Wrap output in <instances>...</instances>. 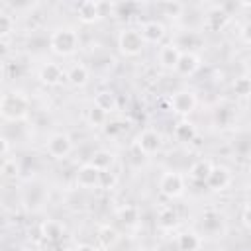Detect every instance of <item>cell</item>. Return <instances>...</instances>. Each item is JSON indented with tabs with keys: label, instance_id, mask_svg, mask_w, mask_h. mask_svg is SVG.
<instances>
[{
	"label": "cell",
	"instance_id": "37",
	"mask_svg": "<svg viewBox=\"0 0 251 251\" xmlns=\"http://www.w3.org/2000/svg\"><path fill=\"white\" fill-rule=\"evenodd\" d=\"M6 153H8V141L4 137H0V157L6 155Z\"/></svg>",
	"mask_w": 251,
	"mask_h": 251
},
{
	"label": "cell",
	"instance_id": "8",
	"mask_svg": "<svg viewBox=\"0 0 251 251\" xmlns=\"http://www.w3.org/2000/svg\"><path fill=\"white\" fill-rule=\"evenodd\" d=\"M139 33H141V39H143L145 45H147V43H149V45H159V43L165 39L167 29H165V25H163L161 22L149 20V22H143V24H141Z\"/></svg>",
	"mask_w": 251,
	"mask_h": 251
},
{
	"label": "cell",
	"instance_id": "23",
	"mask_svg": "<svg viewBox=\"0 0 251 251\" xmlns=\"http://www.w3.org/2000/svg\"><path fill=\"white\" fill-rule=\"evenodd\" d=\"M157 224H159L161 229H173V227L178 224V214H176V210H173L171 206L163 208V210L159 212Z\"/></svg>",
	"mask_w": 251,
	"mask_h": 251
},
{
	"label": "cell",
	"instance_id": "1",
	"mask_svg": "<svg viewBox=\"0 0 251 251\" xmlns=\"http://www.w3.org/2000/svg\"><path fill=\"white\" fill-rule=\"evenodd\" d=\"M29 98L22 90H8L0 96V118L6 122H20L29 114Z\"/></svg>",
	"mask_w": 251,
	"mask_h": 251
},
{
	"label": "cell",
	"instance_id": "28",
	"mask_svg": "<svg viewBox=\"0 0 251 251\" xmlns=\"http://www.w3.org/2000/svg\"><path fill=\"white\" fill-rule=\"evenodd\" d=\"M98 241L102 243V247H112L118 241V231L114 227H110V226H104L98 231Z\"/></svg>",
	"mask_w": 251,
	"mask_h": 251
},
{
	"label": "cell",
	"instance_id": "35",
	"mask_svg": "<svg viewBox=\"0 0 251 251\" xmlns=\"http://www.w3.org/2000/svg\"><path fill=\"white\" fill-rule=\"evenodd\" d=\"M2 171H4L6 175H16V171H18L16 161H6V163L2 165Z\"/></svg>",
	"mask_w": 251,
	"mask_h": 251
},
{
	"label": "cell",
	"instance_id": "34",
	"mask_svg": "<svg viewBox=\"0 0 251 251\" xmlns=\"http://www.w3.org/2000/svg\"><path fill=\"white\" fill-rule=\"evenodd\" d=\"M104 131H106L108 135L116 137V135H120V133L124 131V124H122V122H106V126H104Z\"/></svg>",
	"mask_w": 251,
	"mask_h": 251
},
{
	"label": "cell",
	"instance_id": "7",
	"mask_svg": "<svg viewBox=\"0 0 251 251\" xmlns=\"http://www.w3.org/2000/svg\"><path fill=\"white\" fill-rule=\"evenodd\" d=\"M171 110L178 116H188L196 108V96L192 90H176L171 96Z\"/></svg>",
	"mask_w": 251,
	"mask_h": 251
},
{
	"label": "cell",
	"instance_id": "16",
	"mask_svg": "<svg viewBox=\"0 0 251 251\" xmlns=\"http://www.w3.org/2000/svg\"><path fill=\"white\" fill-rule=\"evenodd\" d=\"M198 69H200V59L194 53H190V51H186V53L182 51L180 53V59H178V63L175 67V71L178 75H182V76H192Z\"/></svg>",
	"mask_w": 251,
	"mask_h": 251
},
{
	"label": "cell",
	"instance_id": "40",
	"mask_svg": "<svg viewBox=\"0 0 251 251\" xmlns=\"http://www.w3.org/2000/svg\"><path fill=\"white\" fill-rule=\"evenodd\" d=\"M2 67H4V59L0 57V69H2Z\"/></svg>",
	"mask_w": 251,
	"mask_h": 251
},
{
	"label": "cell",
	"instance_id": "19",
	"mask_svg": "<svg viewBox=\"0 0 251 251\" xmlns=\"http://www.w3.org/2000/svg\"><path fill=\"white\" fill-rule=\"evenodd\" d=\"M212 167H214V165H212L208 159H198V161L192 163L190 169H188L190 180H194V182H206V178H208Z\"/></svg>",
	"mask_w": 251,
	"mask_h": 251
},
{
	"label": "cell",
	"instance_id": "33",
	"mask_svg": "<svg viewBox=\"0 0 251 251\" xmlns=\"http://www.w3.org/2000/svg\"><path fill=\"white\" fill-rule=\"evenodd\" d=\"M116 176L112 175V171H100V180H98V188H110L114 186Z\"/></svg>",
	"mask_w": 251,
	"mask_h": 251
},
{
	"label": "cell",
	"instance_id": "5",
	"mask_svg": "<svg viewBox=\"0 0 251 251\" xmlns=\"http://www.w3.org/2000/svg\"><path fill=\"white\" fill-rule=\"evenodd\" d=\"M45 151L53 159H65V157H69L71 151H73V139H71V135L65 133V131L53 133L47 139V143H45Z\"/></svg>",
	"mask_w": 251,
	"mask_h": 251
},
{
	"label": "cell",
	"instance_id": "31",
	"mask_svg": "<svg viewBox=\"0 0 251 251\" xmlns=\"http://www.w3.org/2000/svg\"><path fill=\"white\" fill-rule=\"evenodd\" d=\"M233 92H235L237 96L245 98V96L251 92V80H249L247 76H239V78H235V82H233Z\"/></svg>",
	"mask_w": 251,
	"mask_h": 251
},
{
	"label": "cell",
	"instance_id": "4",
	"mask_svg": "<svg viewBox=\"0 0 251 251\" xmlns=\"http://www.w3.org/2000/svg\"><path fill=\"white\" fill-rule=\"evenodd\" d=\"M159 190L167 198H178L184 194V176L175 171H167L159 178Z\"/></svg>",
	"mask_w": 251,
	"mask_h": 251
},
{
	"label": "cell",
	"instance_id": "2",
	"mask_svg": "<svg viewBox=\"0 0 251 251\" xmlns=\"http://www.w3.org/2000/svg\"><path fill=\"white\" fill-rule=\"evenodd\" d=\"M78 33L73 27H59L49 35V47L59 57H71L78 49Z\"/></svg>",
	"mask_w": 251,
	"mask_h": 251
},
{
	"label": "cell",
	"instance_id": "13",
	"mask_svg": "<svg viewBox=\"0 0 251 251\" xmlns=\"http://www.w3.org/2000/svg\"><path fill=\"white\" fill-rule=\"evenodd\" d=\"M63 78H65V71L57 63H45L39 69V80L47 86H57L63 82Z\"/></svg>",
	"mask_w": 251,
	"mask_h": 251
},
{
	"label": "cell",
	"instance_id": "22",
	"mask_svg": "<svg viewBox=\"0 0 251 251\" xmlns=\"http://www.w3.org/2000/svg\"><path fill=\"white\" fill-rule=\"evenodd\" d=\"M88 163L92 167H96L98 171H110V167L114 163V155L110 151H106V149H98V151L92 153V157H90Z\"/></svg>",
	"mask_w": 251,
	"mask_h": 251
},
{
	"label": "cell",
	"instance_id": "30",
	"mask_svg": "<svg viewBox=\"0 0 251 251\" xmlns=\"http://www.w3.org/2000/svg\"><path fill=\"white\" fill-rule=\"evenodd\" d=\"M14 31V18L8 12L0 10V37H6Z\"/></svg>",
	"mask_w": 251,
	"mask_h": 251
},
{
	"label": "cell",
	"instance_id": "12",
	"mask_svg": "<svg viewBox=\"0 0 251 251\" xmlns=\"http://www.w3.org/2000/svg\"><path fill=\"white\" fill-rule=\"evenodd\" d=\"M45 198H47V190L41 184H29L24 192V204L27 210H33V212L43 206Z\"/></svg>",
	"mask_w": 251,
	"mask_h": 251
},
{
	"label": "cell",
	"instance_id": "15",
	"mask_svg": "<svg viewBox=\"0 0 251 251\" xmlns=\"http://www.w3.org/2000/svg\"><path fill=\"white\" fill-rule=\"evenodd\" d=\"M180 47L176 45V43H165V45H161L159 47V55H157V59H159V63L165 67V69H175L176 67V63H178V59H180Z\"/></svg>",
	"mask_w": 251,
	"mask_h": 251
},
{
	"label": "cell",
	"instance_id": "17",
	"mask_svg": "<svg viewBox=\"0 0 251 251\" xmlns=\"http://www.w3.org/2000/svg\"><path fill=\"white\" fill-rule=\"evenodd\" d=\"M39 231H41V237H43V239H47V241H51V243L59 241V239L63 237V233H65L63 224H61V222H57V220H45V222L41 224Z\"/></svg>",
	"mask_w": 251,
	"mask_h": 251
},
{
	"label": "cell",
	"instance_id": "10",
	"mask_svg": "<svg viewBox=\"0 0 251 251\" xmlns=\"http://www.w3.org/2000/svg\"><path fill=\"white\" fill-rule=\"evenodd\" d=\"M76 186L80 188H94L98 186V180H100V171L96 167H92L90 163H84L78 171H76Z\"/></svg>",
	"mask_w": 251,
	"mask_h": 251
},
{
	"label": "cell",
	"instance_id": "11",
	"mask_svg": "<svg viewBox=\"0 0 251 251\" xmlns=\"http://www.w3.org/2000/svg\"><path fill=\"white\" fill-rule=\"evenodd\" d=\"M206 184L212 190H226L231 184V173L226 167H212V171L206 178Z\"/></svg>",
	"mask_w": 251,
	"mask_h": 251
},
{
	"label": "cell",
	"instance_id": "26",
	"mask_svg": "<svg viewBox=\"0 0 251 251\" xmlns=\"http://www.w3.org/2000/svg\"><path fill=\"white\" fill-rule=\"evenodd\" d=\"M175 137L178 141H192L196 137V127L190 122H180L175 127Z\"/></svg>",
	"mask_w": 251,
	"mask_h": 251
},
{
	"label": "cell",
	"instance_id": "20",
	"mask_svg": "<svg viewBox=\"0 0 251 251\" xmlns=\"http://www.w3.org/2000/svg\"><path fill=\"white\" fill-rule=\"evenodd\" d=\"M176 247L178 251H198L202 247V237L194 231H182L176 237Z\"/></svg>",
	"mask_w": 251,
	"mask_h": 251
},
{
	"label": "cell",
	"instance_id": "6",
	"mask_svg": "<svg viewBox=\"0 0 251 251\" xmlns=\"http://www.w3.org/2000/svg\"><path fill=\"white\" fill-rule=\"evenodd\" d=\"M135 149L139 151V155L143 157H151L161 149V135L155 129H143L137 137H135Z\"/></svg>",
	"mask_w": 251,
	"mask_h": 251
},
{
	"label": "cell",
	"instance_id": "24",
	"mask_svg": "<svg viewBox=\"0 0 251 251\" xmlns=\"http://www.w3.org/2000/svg\"><path fill=\"white\" fill-rule=\"evenodd\" d=\"M118 220L126 226H133L137 224L139 220V208L133 206V204H124L120 210H118Z\"/></svg>",
	"mask_w": 251,
	"mask_h": 251
},
{
	"label": "cell",
	"instance_id": "14",
	"mask_svg": "<svg viewBox=\"0 0 251 251\" xmlns=\"http://www.w3.org/2000/svg\"><path fill=\"white\" fill-rule=\"evenodd\" d=\"M227 20H229V14L224 10V6H212L204 18V25L210 31H220L227 24Z\"/></svg>",
	"mask_w": 251,
	"mask_h": 251
},
{
	"label": "cell",
	"instance_id": "25",
	"mask_svg": "<svg viewBox=\"0 0 251 251\" xmlns=\"http://www.w3.org/2000/svg\"><path fill=\"white\" fill-rule=\"evenodd\" d=\"M202 227H204V231L210 233V235L218 233V231L222 229V216L216 214V212H208V214L202 218Z\"/></svg>",
	"mask_w": 251,
	"mask_h": 251
},
{
	"label": "cell",
	"instance_id": "39",
	"mask_svg": "<svg viewBox=\"0 0 251 251\" xmlns=\"http://www.w3.org/2000/svg\"><path fill=\"white\" fill-rule=\"evenodd\" d=\"M4 53H6V43H4V41H0V57H2Z\"/></svg>",
	"mask_w": 251,
	"mask_h": 251
},
{
	"label": "cell",
	"instance_id": "3",
	"mask_svg": "<svg viewBox=\"0 0 251 251\" xmlns=\"http://www.w3.org/2000/svg\"><path fill=\"white\" fill-rule=\"evenodd\" d=\"M118 47H120V53L122 55H126V57H137L143 51V47H145L139 29H135V27L122 29L118 33Z\"/></svg>",
	"mask_w": 251,
	"mask_h": 251
},
{
	"label": "cell",
	"instance_id": "38",
	"mask_svg": "<svg viewBox=\"0 0 251 251\" xmlns=\"http://www.w3.org/2000/svg\"><path fill=\"white\" fill-rule=\"evenodd\" d=\"M75 251H96V249H94V245H88V243H80V245H78Z\"/></svg>",
	"mask_w": 251,
	"mask_h": 251
},
{
	"label": "cell",
	"instance_id": "9",
	"mask_svg": "<svg viewBox=\"0 0 251 251\" xmlns=\"http://www.w3.org/2000/svg\"><path fill=\"white\" fill-rule=\"evenodd\" d=\"M102 10H104V4L92 2V0H84V2H80L76 6V16H78V20L82 24H94V22L104 18Z\"/></svg>",
	"mask_w": 251,
	"mask_h": 251
},
{
	"label": "cell",
	"instance_id": "27",
	"mask_svg": "<svg viewBox=\"0 0 251 251\" xmlns=\"http://www.w3.org/2000/svg\"><path fill=\"white\" fill-rule=\"evenodd\" d=\"M86 120H88V124H90L92 127H104L106 122H108V114L102 112L100 108L92 106V108L86 112Z\"/></svg>",
	"mask_w": 251,
	"mask_h": 251
},
{
	"label": "cell",
	"instance_id": "36",
	"mask_svg": "<svg viewBox=\"0 0 251 251\" xmlns=\"http://www.w3.org/2000/svg\"><path fill=\"white\" fill-rule=\"evenodd\" d=\"M241 222H243V226H245V227H249V206H247V204H245V208H243Z\"/></svg>",
	"mask_w": 251,
	"mask_h": 251
},
{
	"label": "cell",
	"instance_id": "21",
	"mask_svg": "<svg viewBox=\"0 0 251 251\" xmlns=\"http://www.w3.org/2000/svg\"><path fill=\"white\" fill-rule=\"evenodd\" d=\"M94 106L110 116V112H114L118 108V98H116V94L112 90H100L94 96Z\"/></svg>",
	"mask_w": 251,
	"mask_h": 251
},
{
	"label": "cell",
	"instance_id": "18",
	"mask_svg": "<svg viewBox=\"0 0 251 251\" xmlns=\"http://www.w3.org/2000/svg\"><path fill=\"white\" fill-rule=\"evenodd\" d=\"M65 78L73 84V86H84L86 82H88V78H90V73H88V67L86 65H82V63H78V65H73L71 69H69V73L65 75Z\"/></svg>",
	"mask_w": 251,
	"mask_h": 251
},
{
	"label": "cell",
	"instance_id": "29",
	"mask_svg": "<svg viewBox=\"0 0 251 251\" xmlns=\"http://www.w3.org/2000/svg\"><path fill=\"white\" fill-rule=\"evenodd\" d=\"M216 122H218L222 127L229 126V124L233 122V110H231L229 106H220V108L216 110Z\"/></svg>",
	"mask_w": 251,
	"mask_h": 251
},
{
	"label": "cell",
	"instance_id": "32",
	"mask_svg": "<svg viewBox=\"0 0 251 251\" xmlns=\"http://www.w3.org/2000/svg\"><path fill=\"white\" fill-rule=\"evenodd\" d=\"M161 8H163L165 16H169V18H178V16L182 14V10H184V4H180V2H165Z\"/></svg>",
	"mask_w": 251,
	"mask_h": 251
}]
</instances>
